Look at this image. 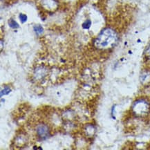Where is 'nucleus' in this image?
Segmentation results:
<instances>
[{"label": "nucleus", "mask_w": 150, "mask_h": 150, "mask_svg": "<svg viewBox=\"0 0 150 150\" xmlns=\"http://www.w3.org/2000/svg\"><path fill=\"white\" fill-rule=\"evenodd\" d=\"M20 20H21V22L22 23H24L25 22H26L27 20V16L24 14H20Z\"/></svg>", "instance_id": "obj_9"}, {"label": "nucleus", "mask_w": 150, "mask_h": 150, "mask_svg": "<svg viewBox=\"0 0 150 150\" xmlns=\"http://www.w3.org/2000/svg\"><path fill=\"white\" fill-rule=\"evenodd\" d=\"M36 132H37L38 136L42 140L47 138L49 135V127L44 124L38 125L36 129Z\"/></svg>", "instance_id": "obj_3"}, {"label": "nucleus", "mask_w": 150, "mask_h": 150, "mask_svg": "<svg viewBox=\"0 0 150 150\" xmlns=\"http://www.w3.org/2000/svg\"><path fill=\"white\" fill-rule=\"evenodd\" d=\"M8 24L10 26V27L12 28H19V24L15 22V20H13V19H11L8 22Z\"/></svg>", "instance_id": "obj_5"}, {"label": "nucleus", "mask_w": 150, "mask_h": 150, "mask_svg": "<svg viewBox=\"0 0 150 150\" xmlns=\"http://www.w3.org/2000/svg\"><path fill=\"white\" fill-rule=\"evenodd\" d=\"M91 25V20H86L85 22L83 23V24H82V27H83V28H84V29H88V28H90Z\"/></svg>", "instance_id": "obj_8"}, {"label": "nucleus", "mask_w": 150, "mask_h": 150, "mask_svg": "<svg viewBox=\"0 0 150 150\" xmlns=\"http://www.w3.org/2000/svg\"><path fill=\"white\" fill-rule=\"evenodd\" d=\"M11 91V90L10 88L8 87V86H5L4 89L3 90H1V97H2L3 95L4 96V95H8V94L10 93Z\"/></svg>", "instance_id": "obj_6"}, {"label": "nucleus", "mask_w": 150, "mask_h": 150, "mask_svg": "<svg viewBox=\"0 0 150 150\" xmlns=\"http://www.w3.org/2000/svg\"><path fill=\"white\" fill-rule=\"evenodd\" d=\"M117 41V35L114 30L107 28L102 31L96 39V46L99 49H107L111 47Z\"/></svg>", "instance_id": "obj_1"}, {"label": "nucleus", "mask_w": 150, "mask_h": 150, "mask_svg": "<svg viewBox=\"0 0 150 150\" xmlns=\"http://www.w3.org/2000/svg\"><path fill=\"white\" fill-rule=\"evenodd\" d=\"M34 30L37 34H41L43 32V28L40 25H37L34 27Z\"/></svg>", "instance_id": "obj_7"}, {"label": "nucleus", "mask_w": 150, "mask_h": 150, "mask_svg": "<svg viewBox=\"0 0 150 150\" xmlns=\"http://www.w3.org/2000/svg\"><path fill=\"white\" fill-rule=\"evenodd\" d=\"M133 110L138 115H142L145 113L149 109V105L143 100H140L134 103L133 106Z\"/></svg>", "instance_id": "obj_2"}, {"label": "nucleus", "mask_w": 150, "mask_h": 150, "mask_svg": "<svg viewBox=\"0 0 150 150\" xmlns=\"http://www.w3.org/2000/svg\"><path fill=\"white\" fill-rule=\"evenodd\" d=\"M150 79V74L149 71H145L143 72V74L140 76V80H141V82L145 83V82H148L147 80Z\"/></svg>", "instance_id": "obj_4"}]
</instances>
